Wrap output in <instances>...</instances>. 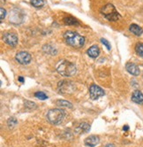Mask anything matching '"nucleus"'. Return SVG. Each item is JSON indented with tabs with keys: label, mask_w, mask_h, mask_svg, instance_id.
Listing matches in <instances>:
<instances>
[{
	"label": "nucleus",
	"mask_w": 143,
	"mask_h": 147,
	"mask_svg": "<svg viewBox=\"0 0 143 147\" xmlns=\"http://www.w3.org/2000/svg\"><path fill=\"white\" fill-rule=\"evenodd\" d=\"M56 70L60 76L65 77L73 76L77 72L76 66L74 63L67 61L65 59H62L57 62V64L56 66Z\"/></svg>",
	"instance_id": "f257e3e1"
},
{
	"label": "nucleus",
	"mask_w": 143,
	"mask_h": 147,
	"mask_svg": "<svg viewBox=\"0 0 143 147\" xmlns=\"http://www.w3.org/2000/svg\"><path fill=\"white\" fill-rule=\"evenodd\" d=\"M64 38L66 44L74 48H80L85 44V38L80 34L72 30H67L64 34Z\"/></svg>",
	"instance_id": "f03ea898"
},
{
	"label": "nucleus",
	"mask_w": 143,
	"mask_h": 147,
	"mask_svg": "<svg viewBox=\"0 0 143 147\" xmlns=\"http://www.w3.org/2000/svg\"><path fill=\"white\" fill-rule=\"evenodd\" d=\"M101 13L103 14L108 20H110V22H117V20H118L121 17L120 14L116 10V7L110 3L105 5L101 9Z\"/></svg>",
	"instance_id": "7ed1b4c3"
},
{
	"label": "nucleus",
	"mask_w": 143,
	"mask_h": 147,
	"mask_svg": "<svg viewBox=\"0 0 143 147\" xmlns=\"http://www.w3.org/2000/svg\"><path fill=\"white\" fill-rule=\"evenodd\" d=\"M65 116V111L60 108H54L50 109L47 113V120L49 123L57 125L63 121L64 118Z\"/></svg>",
	"instance_id": "20e7f679"
},
{
	"label": "nucleus",
	"mask_w": 143,
	"mask_h": 147,
	"mask_svg": "<svg viewBox=\"0 0 143 147\" xmlns=\"http://www.w3.org/2000/svg\"><path fill=\"white\" fill-rule=\"evenodd\" d=\"M89 96H90L91 99L96 100L99 98L104 96V91L103 89L97 86L96 84H92L89 87Z\"/></svg>",
	"instance_id": "39448f33"
},
{
	"label": "nucleus",
	"mask_w": 143,
	"mask_h": 147,
	"mask_svg": "<svg viewBox=\"0 0 143 147\" xmlns=\"http://www.w3.org/2000/svg\"><path fill=\"white\" fill-rule=\"evenodd\" d=\"M15 59L17 60V62H19V64L21 65H27L29 64L31 62L32 57L28 52L27 51H19L17 52V54L15 55Z\"/></svg>",
	"instance_id": "423d86ee"
},
{
	"label": "nucleus",
	"mask_w": 143,
	"mask_h": 147,
	"mask_svg": "<svg viewBox=\"0 0 143 147\" xmlns=\"http://www.w3.org/2000/svg\"><path fill=\"white\" fill-rule=\"evenodd\" d=\"M3 40L8 45L15 47L18 44V36L13 32H6L3 36Z\"/></svg>",
	"instance_id": "0eeeda50"
},
{
	"label": "nucleus",
	"mask_w": 143,
	"mask_h": 147,
	"mask_svg": "<svg viewBox=\"0 0 143 147\" xmlns=\"http://www.w3.org/2000/svg\"><path fill=\"white\" fill-rule=\"evenodd\" d=\"M126 69L130 75L134 76H138L140 73L138 66L134 64V63H127V64L126 65Z\"/></svg>",
	"instance_id": "6e6552de"
},
{
	"label": "nucleus",
	"mask_w": 143,
	"mask_h": 147,
	"mask_svg": "<svg viewBox=\"0 0 143 147\" xmlns=\"http://www.w3.org/2000/svg\"><path fill=\"white\" fill-rule=\"evenodd\" d=\"M100 142V138L99 136H90L88 138H87L84 141V144L87 145V146H89V147H95Z\"/></svg>",
	"instance_id": "1a4fd4ad"
},
{
	"label": "nucleus",
	"mask_w": 143,
	"mask_h": 147,
	"mask_svg": "<svg viewBox=\"0 0 143 147\" xmlns=\"http://www.w3.org/2000/svg\"><path fill=\"white\" fill-rule=\"evenodd\" d=\"M132 101L135 104L142 105L143 104V93L140 90H134L132 94Z\"/></svg>",
	"instance_id": "9d476101"
},
{
	"label": "nucleus",
	"mask_w": 143,
	"mask_h": 147,
	"mask_svg": "<svg viewBox=\"0 0 143 147\" xmlns=\"http://www.w3.org/2000/svg\"><path fill=\"white\" fill-rule=\"evenodd\" d=\"M89 129H90V125L88 123H87V122H81L76 127L75 132L77 134H84V133L88 132Z\"/></svg>",
	"instance_id": "9b49d317"
},
{
	"label": "nucleus",
	"mask_w": 143,
	"mask_h": 147,
	"mask_svg": "<svg viewBox=\"0 0 143 147\" xmlns=\"http://www.w3.org/2000/svg\"><path fill=\"white\" fill-rule=\"evenodd\" d=\"M88 55L92 58V59H96L99 54H100V49L98 46L96 45H93V46H91L88 50Z\"/></svg>",
	"instance_id": "f8f14e48"
},
{
	"label": "nucleus",
	"mask_w": 143,
	"mask_h": 147,
	"mask_svg": "<svg viewBox=\"0 0 143 147\" xmlns=\"http://www.w3.org/2000/svg\"><path fill=\"white\" fill-rule=\"evenodd\" d=\"M129 30L131 31V32H132V34L135 35V36H141L142 33H143V29H142L139 25H137V24H132V25L129 27Z\"/></svg>",
	"instance_id": "ddd939ff"
},
{
	"label": "nucleus",
	"mask_w": 143,
	"mask_h": 147,
	"mask_svg": "<svg viewBox=\"0 0 143 147\" xmlns=\"http://www.w3.org/2000/svg\"><path fill=\"white\" fill-rule=\"evenodd\" d=\"M64 23L65 25H69V26H72V25H78L79 24V22L74 19V17H71V16H67V17H65L64 18Z\"/></svg>",
	"instance_id": "4468645a"
},
{
	"label": "nucleus",
	"mask_w": 143,
	"mask_h": 147,
	"mask_svg": "<svg viewBox=\"0 0 143 147\" xmlns=\"http://www.w3.org/2000/svg\"><path fill=\"white\" fill-rule=\"evenodd\" d=\"M56 104H57V106H58V107H60L73 108V105H72L69 101H66V100L59 99V100H57Z\"/></svg>",
	"instance_id": "2eb2a0df"
},
{
	"label": "nucleus",
	"mask_w": 143,
	"mask_h": 147,
	"mask_svg": "<svg viewBox=\"0 0 143 147\" xmlns=\"http://www.w3.org/2000/svg\"><path fill=\"white\" fill-rule=\"evenodd\" d=\"M43 51L45 52V53H49V54H51V55H54L57 53V50L49 45H43Z\"/></svg>",
	"instance_id": "dca6fc26"
},
{
	"label": "nucleus",
	"mask_w": 143,
	"mask_h": 147,
	"mask_svg": "<svg viewBox=\"0 0 143 147\" xmlns=\"http://www.w3.org/2000/svg\"><path fill=\"white\" fill-rule=\"evenodd\" d=\"M30 3L35 8H41L44 5L43 0H30Z\"/></svg>",
	"instance_id": "f3484780"
},
{
	"label": "nucleus",
	"mask_w": 143,
	"mask_h": 147,
	"mask_svg": "<svg viewBox=\"0 0 143 147\" xmlns=\"http://www.w3.org/2000/svg\"><path fill=\"white\" fill-rule=\"evenodd\" d=\"M135 51L139 56L143 58V44L142 43H138L135 45Z\"/></svg>",
	"instance_id": "a211bd4d"
},
{
	"label": "nucleus",
	"mask_w": 143,
	"mask_h": 147,
	"mask_svg": "<svg viewBox=\"0 0 143 147\" xmlns=\"http://www.w3.org/2000/svg\"><path fill=\"white\" fill-rule=\"evenodd\" d=\"M17 123H18V121H17L15 117H11V118H9V120L7 121V125H8L9 129H13L17 125Z\"/></svg>",
	"instance_id": "6ab92c4d"
},
{
	"label": "nucleus",
	"mask_w": 143,
	"mask_h": 147,
	"mask_svg": "<svg viewBox=\"0 0 143 147\" xmlns=\"http://www.w3.org/2000/svg\"><path fill=\"white\" fill-rule=\"evenodd\" d=\"M35 97L36 98L40 99V100H45V99L48 98L47 95L44 92H43V91H37V92H35Z\"/></svg>",
	"instance_id": "aec40b11"
},
{
	"label": "nucleus",
	"mask_w": 143,
	"mask_h": 147,
	"mask_svg": "<svg viewBox=\"0 0 143 147\" xmlns=\"http://www.w3.org/2000/svg\"><path fill=\"white\" fill-rule=\"evenodd\" d=\"M101 43H103L104 45H105V47L110 51V44L108 40H106L105 38H101Z\"/></svg>",
	"instance_id": "412c9836"
},
{
	"label": "nucleus",
	"mask_w": 143,
	"mask_h": 147,
	"mask_svg": "<svg viewBox=\"0 0 143 147\" xmlns=\"http://www.w3.org/2000/svg\"><path fill=\"white\" fill-rule=\"evenodd\" d=\"M5 15H6V11L5 9L1 7L0 8V19H1V22L5 18Z\"/></svg>",
	"instance_id": "4be33fe9"
},
{
	"label": "nucleus",
	"mask_w": 143,
	"mask_h": 147,
	"mask_svg": "<svg viewBox=\"0 0 143 147\" xmlns=\"http://www.w3.org/2000/svg\"><path fill=\"white\" fill-rule=\"evenodd\" d=\"M104 147H115V145H114L113 144H106Z\"/></svg>",
	"instance_id": "5701e85b"
},
{
	"label": "nucleus",
	"mask_w": 143,
	"mask_h": 147,
	"mask_svg": "<svg viewBox=\"0 0 143 147\" xmlns=\"http://www.w3.org/2000/svg\"><path fill=\"white\" fill-rule=\"evenodd\" d=\"M19 81L20 82H24V78L21 77V76H19Z\"/></svg>",
	"instance_id": "b1692460"
},
{
	"label": "nucleus",
	"mask_w": 143,
	"mask_h": 147,
	"mask_svg": "<svg viewBox=\"0 0 143 147\" xmlns=\"http://www.w3.org/2000/svg\"><path fill=\"white\" fill-rule=\"evenodd\" d=\"M125 129H126V131H127V129H129V127H128V126H125V127H124V130Z\"/></svg>",
	"instance_id": "393cba45"
},
{
	"label": "nucleus",
	"mask_w": 143,
	"mask_h": 147,
	"mask_svg": "<svg viewBox=\"0 0 143 147\" xmlns=\"http://www.w3.org/2000/svg\"><path fill=\"white\" fill-rule=\"evenodd\" d=\"M5 0H1V4H2V5L5 4Z\"/></svg>",
	"instance_id": "a878e982"
}]
</instances>
